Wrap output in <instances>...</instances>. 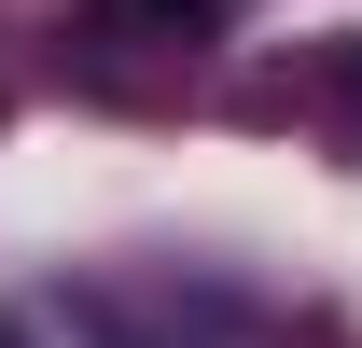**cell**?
<instances>
[{
	"instance_id": "cell-1",
	"label": "cell",
	"mask_w": 362,
	"mask_h": 348,
	"mask_svg": "<svg viewBox=\"0 0 362 348\" xmlns=\"http://www.w3.org/2000/svg\"><path fill=\"white\" fill-rule=\"evenodd\" d=\"M349 139H362V42H349Z\"/></svg>"
},
{
	"instance_id": "cell-2",
	"label": "cell",
	"mask_w": 362,
	"mask_h": 348,
	"mask_svg": "<svg viewBox=\"0 0 362 348\" xmlns=\"http://www.w3.org/2000/svg\"><path fill=\"white\" fill-rule=\"evenodd\" d=\"M0 348H14V335H0Z\"/></svg>"
}]
</instances>
